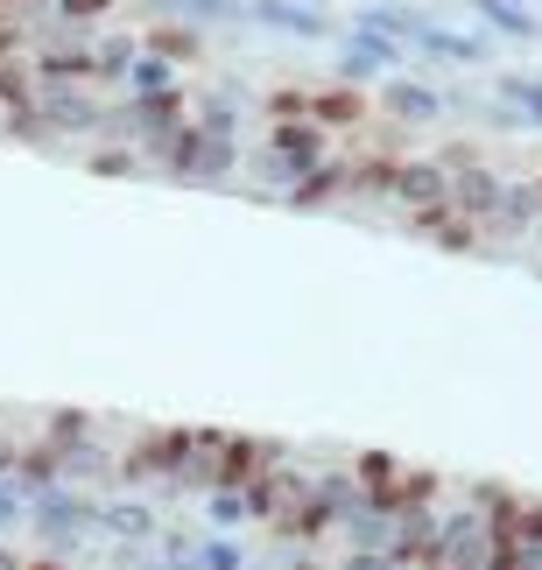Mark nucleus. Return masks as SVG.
I'll use <instances>...</instances> for the list:
<instances>
[{
  "mask_svg": "<svg viewBox=\"0 0 542 570\" xmlns=\"http://www.w3.org/2000/svg\"><path fill=\"white\" fill-rule=\"evenodd\" d=\"M247 21H262V29H282V36H303L317 42L332 21H324L317 8H303V0H247Z\"/></svg>",
  "mask_w": 542,
  "mask_h": 570,
  "instance_id": "1",
  "label": "nucleus"
},
{
  "mask_svg": "<svg viewBox=\"0 0 542 570\" xmlns=\"http://www.w3.org/2000/svg\"><path fill=\"white\" fill-rule=\"evenodd\" d=\"M472 14H486L501 36H522V42L542 36V14L529 8V0H472Z\"/></svg>",
  "mask_w": 542,
  "mask_h": 570,
  "instance_id": "2",
  "label": "nucleus"
},
{
  "mask_svg": "<svg viewBox=\"0 0 542 570\" xmlns=\"http://www.w3.org/2000/svg\"><path fill=\"white\" fill-rule=\"evenodd\" d=\"M317 156H324L317 127H275V163H296V177H311Z\"/></svg>",
  "mask_w": 542,
  "mask_h": 570,
  "instance_id": "3",
  "label": "nucleus"
},
{
  "mask_svg": "<svg viewBox=\"0 0 542 570\" xmlns=\"http://www.w3.org/2000/svg\"><path fill=\"white\" fill-rule=\"evenodd\" d=\"M120 78H127V92H135V99H156V92H169V63H162V57H135Z\"/></svg>",
  "mask_w": 542,
  "mask_h": 570,
  "instance_id": "4",
  "label": "nucleus"
},
{
  "mask_svg": "<svg viewBox=\"0 0 542 570\" xmlns=\"http://www.w3.org/2000/svg\"><path fill=\"white\" fill-rule=\"evenodd\" d=\"M387 106H395L402 120H437V114H444V99L423 92V85H395V92H387Z\"/></svg>",
  "mask_w": 542,
  "mask_h": 570,
  "instance_id": "5",
  "label": "nucleus"
},
{
  "mask_svg": "<svg viewBox=\"0 0 542 570\" xmlns=\"http://www.w3.org/2000/svg\"><path fill=\"white\" fill-rule=\"evenodd\" d=\"M156 8H184L190 21H247V0H156Z\"/></svg>",
  "mask_w": 542,
  "mask_h": 570,
  "instance_id": "6",
  "label": "nucleus"
},
{
  "mask_svg": "<svg viewBox=\"0 0 542 570\" xmlns=\"http://www.w3.org/2000/svg\"><path fill=\"white\" fill-rule=\"evenodd\" d=\"M395 190H402V197H416V205H430V197H444V177H437L430 163H408L402 177H395Z\"/></svg>",
  "mask_w": 542,
  "mask_h": 570,
  "instance_id": "7",
  "label": "nucleus"
},
{
  "mask_svg": "<svg viewBox=\"0 0 542 570\" xmlns=\"http://www.w3.org/2000/svg\"><path fill=\"white\" fill-rule=\"evenodd\" d=\"M501 99H507L522 120H535V127H542V85H535V78H501Z\"/></svg>",
  "mask_w": 542,
  "mask_h": 570,
  "instance_id": "8",
  "label": "nucleus"
},
{
  "mask_svg": "<svg viewBox=\"0 0 542 570\" xmlns=\"http://www.w3.org/2000/svg\"><path fill=\"white\" fill-rule=\"evenodd\" d=\"M451 197H459V205H501V190H493V177H480V169L451 184Z\"/></svg>",
  "mask_w": 542,
  "mask_h": 570,
  "instance_id": "9",
  "label": "nucleus"
},
{
  "mask_svg": "<svg viewBox=\"0 0 542 570\" xmlns=\"http://www.w3.org/2000/svg\"><path fill=\"white\" fill-rule=\"evenodd\" d=\"M78 8H106V0H63V14H78Z\"/></svg>",
  "mask_w": 542,
  "mask_h": 570,
  "instance_id": "10",
  "label": "nucleus"
}]
</instances>
